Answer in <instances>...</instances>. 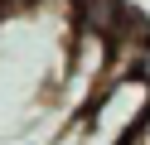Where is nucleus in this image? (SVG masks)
<instances>
[{
	"label": "nucleus",
	"instance_id": "nucleus-3",
	"mask_svg": "<svg viewBox=\"0 0 150 145\" xmlns=\"http://www.w3.org/2000/svg\"><path fill=\"white\" fill-rule=\"evenodd\" d=\"M136 145H150V116H145V126H140V135H136Z\"/></svg>",
	"mask_w": 150,
	"mask_h": 145
},
{
	"label": "nucleus",
	"instance_id": "nucleus-1",
	"mask_svg": "<svg viewBox=\"0 0 150 145\" xmlns=\"http://www.w3.org/2000/svg\"><path fill=\"white\" fill-rule=\"evenodd\" d=\"M145 116H150V87L136 73L116 68L107 87L97 92V102L82 111V121H73L78 145H136Z\"/></svg>",
	"mask_w": 150,
	"mask_h": 145
},
{
	"label": "nucleus",
	"instance_id": "nucleus-2",
	"mask_svg": "<svg viewBox=\"0 0 150 145\" xmlns=\"http://www.w3.org/2000/svg\"><path fill=\"white\" fill-rule=\"evenodd\" d=\"M5 5H10V10H34L39 0H5Z\"/></svg>",
	"mask_w": 150,
	"mask_h": 145
}]
</instances>
